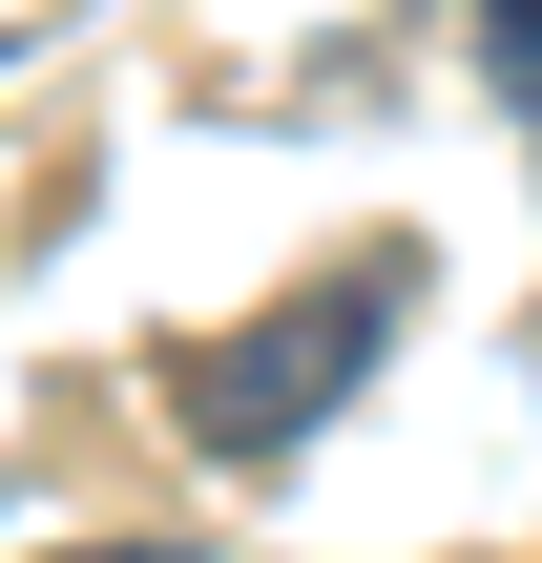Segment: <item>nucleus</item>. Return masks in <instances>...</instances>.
<instances>
[{"instance_id":"f257e3e1","label":"nucleus","mask_w":542,"mask_h":563,"mask_svg":"<svg viewBox=\"0 0 542 563\" xmlns=\"http://www.w3.org/2000/svg\"><path fill=\"white\" fill-rule=\"evenodd\" d=\"M397 313H418V251H334L313 292H272L251 334H209V355H188V439H209L230 481H272V460H292V439L397 355Z\"/></svg>"},{"instance_id":"7ed1b4c3","label":"nucleus","mask_w":542,"mask_h":563,"mask_svg":"<svg viewBox=\"0 0 542 563\" xmlns=\"http://www.w3.org/2000/svg\"><path fill=\"white\" fill-rule=\"evenodd\" d=\"M42 563H188V543H42Z\"/></svg>"},{"instance_id":"f03ea898","label":"nucleus","mask_w":542,"mask_h":563,"mask_svg":"<svg viewBox=\"0 0 542 563\" xmlns=\"http://www.w3.org/2000/svg\"><path fill=\"white\" fill-rule=\"evenodd\" d=\"M480 42H501V84H522V125H542V0H480Z\"/></svg>"}]
</instances>
